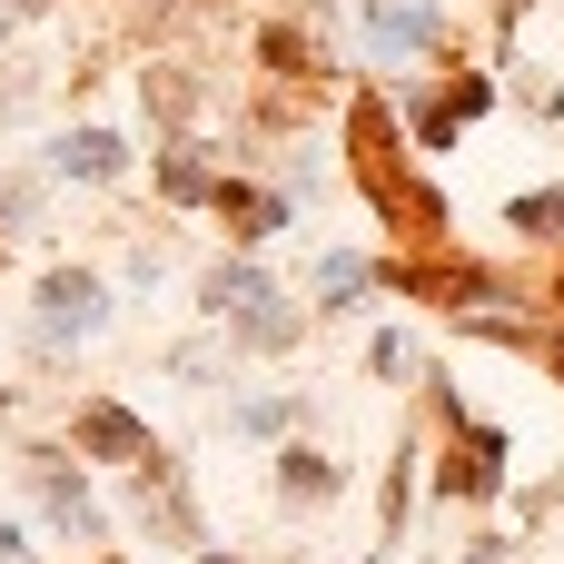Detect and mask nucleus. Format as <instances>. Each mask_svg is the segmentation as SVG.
<instances>
[{
	"label": "nucleus",
	"mask_w": 564,
	"mask_h": 564,
	"mask_svg": "<svg viewBox=\"0 0 564 564\" xmlns=\"http://www.w3.org/2000/svg\"><path fill=\"white\" fill-rule=\"evenodd\" d=\"M99 317H109V288L89 268H50L40 278V347H79V337H99Z\"/></svg>",
	"instance_id": "obj_1"
},
{
	"label": "nucleus",
	"mask_w": 564,
	"mask_h": 564,
	"mask_svg": "<svg viewBox=\"0 0 564 564\" xmlns=\"http://www.w3.org/2000/svg\"><path fill=\"white\" fill-rule=\"evenodd\" d=\"M198 297H208V317H218V327H248L258 307H278V278H268L258 258H228V268H208V288H198Z\"/></svg>",
	"instance_id": "obj_2"
},
{
	"label": "nucleus",
	"mask_w": 564,
	"mask_h": 564,
	"mask_svg": "<svg viewBox=\"0 0 564 564\" xmlns=\"http://www.w3.org/2000/svg\"><path fill=\"white\" fill-rule=\"evenodd\" d=\"M30 496H40V506H50V516H59V525L79 535V545H99V506H89V486H79V466H59V456H40V466H30Z\"/></svg>",
	"instance_id": "obj_3"
},
{
	"label": "nucleus",
	"mask_w": 564,
	"mask_h": 564,
	"mask_svg": "<svg viewBox=\"0 0 564 564\" xmlns=\"http://www.w3.org/2000/svg\"><path fill=\"white\" fill-rule=\"evenodd\" d=\"M367 50H387V59L436 50V10L426 0H367Z\"/></svg>",
	"instance_id": "obj_4"
},
{
	"label": "nucleus",
	"mask_w": 564,
	"mask_h": 564,
	"mask_svg": "<svg viewBox=\"0 0 564 564\" xmlns=\"http://www.w3.org/2000/svg\"><path fill=\"white\" fill-rule=\"evenodd\" d=\"M50 169L99 188V178H119V169H129V139H119V129H69V139L50 149Z\"/></svg>",
	"instance_id": "obj_5"
},
{
	"label": "nucleus",
	"mask_w": 564,
	"mask_h": 564,
	"mask_svg": "<svg viewBox=\"0 0 564 564\" xmlns=\"http://www.w3.org/2000/svg\"><path fill=\"white\" fill-rule=\"evenodd\" d=\"M218 218H228V238H278L288 228V188H238V178H218Z\"/></svg>",
	"instance_id": "obj_6"
},
{
	"label": "nucleus",
	"mask_w": 564,
	"mask_h": 564,
	"mask_svg": "<svg viewBox=\"0 0 564 564\" xmlns=\"http://www.w3.org/2000/svg\"><path fill=\"white\" fill-rule=\"evenodd\" d=\"M79 446H89V456H119V466H149V456H159L129 406H79Z\"/></svg>",
	"instance_id": "obj_7"
},
{
	"label": "nucleus",
	"mask_w": 564,
	"mask_h": 564,
	"mask_svg": "<svg viewBox=\"0 0 564 564\" xmlns=\"http://www.w3.org/2000/svg\"><path fill=\"white\" fill-rule=\"evenodd\" d=\"M496 456H506V436H496V426H466V436H456V466H446L436 486H446V496H496Z\"/></svg>",
	"instance_id": "obj_8"
},
{
	"label": "nucleus",
	"mask_w": 564,
	"mask_h": 564,
	"mask_svg": "<svg viewBox=\"0 0 564 564\" xmlns=\"http://www.w3.org/2000/svg\"><path fill=\"white\" fill-rule=\"evenodd\" d=\"M278 496H288V506H327V496H337V466H327L317 446H288V456H278Z\"/></svg>",
	"instance_id": "obj_9"
},
{
	"label": "nucleus",
	"mask_w": 564,
	"mask_h": 564,
	"mask_svg": "<svg viewBox=\"0 0 564 564\" xmlns=\"http://www.w3.org/2000/svg\"><path fill=\"white\" fill-rule=\"evenodd\" d=\"M297 327H307V317L278 297V307H258L248 327H228V347H258V357H278V347H297Z\"/></svg>",
	"instance_id": "obj_10"
},
{
	"label": "nucleus",
	"mask_w": 564,
	"mask_h": 564,
	"mask_svg": "<svg viewBox=\"0 0 564 564\" xmlns=\"http://www.w3.org/2000/svg\"><path fill=\"white\" fill-rule=\"evenodd\" d=\"M159 188H169L178 208H188V198H208V208H218V178H208V159H198V149H169V159H159Z\"/></svg>",
	"instance_id": "obj_11"
},
{
	"label": "nucleus",
	"mask_w": 564,
	"mask_h": 564,
	"mask_svg": "<svg viewBox=\"0 0 564 564\" xmlns=\"http://www.w3.org/2000/svg\"><path fill=\"white\" fill-rule=\"evenodd\" d=\"M357 288H367V258H327L317 268V307H347Z\"/></svg>",
	"instance_id": "obj_12"
},
{
	"label": "nucleus",
	"mask_w": 564,
	"mask_h": 564,
	"mask_svg": "<svg viewBox=\"0 0 564 564\" xmlns=\"http://www.w3.org/2000/svg\"><path fill=\"white\" fill-rule=\"evenodd\" d=\"M506 218H516L525 238H555V228H564V188H545V198H516Z\"/></svg>",
	"instance_id": "obj_13"
},
{
	"label": "nucleus",
	"mask_w": 564,
	"mask_h": 564,
	"mask_svg": "<svg viewBox=\"0 0 564 564\" xmlns=\"http://www.w3.org/2000/svg\"><path fill=\"white\" fill-rule=\"evenodd\" d=\"M288 416H297V397H248V406H238V426H248V436H278Z\"/></svg>",
	"instance_id": "obj_14"
},
{
	"label": "nucleus",
	"mask_w": 564,
	"mask_h": 564,
	"mask_svg": "<svg viewBox=\"0 0 564 564\" xmlns=\"http://www.w3.org/2000/svg\"><path fill=\"white\" fill-rule=\"evenodd\" d=\"M0 218L30 228V218H40V178H0Z\"/></svg>",
	"instance_id": "obj_15"
},
{
	"label": "nucleus",
	"mask_w": 564,
	"mask_h": 564,
	"mask_svg": "<svg viewBox=\"0 0 564 564\" xmlns=\"http://www.w3.org/2000/svg\"><path fill=\"white\" fill-rule=\"evenodd\" d=\"M367 367H377V377H406V337L377 327V337H367Z\"/></svg>",
	"instance_id": "obj_16"
},
{
	"label": "nucleus",
	"mask_w": 564,
	"mask_h": 564,
	"mask_svg": "<svg viewBox=\"0 0 564 564\" xmlns=\"http://www.w3.org/2000/svg\"><path fill=\"white\" fill-rule=\"evenodd\" d=\"M466 564H516V545H466Z\"/></svg>",
	"instance_id": "obj_17"
},
{
	"label": "nucleus",
	"mask_w": 564,
	"mask_h": 564,
	"mask_svg": "<svg viewBox=\"0 0 564 564\" xmlns=\"http://www.w3.org/2000/svg\"><path fill=\"white\" fill-rule=\"evenodd\" d=\"M0 564H30V545H20V535H10V525H0Z\"/></svg>",
	"instance_id": "obj_18"
},
{
	"label": "nucleus",
	"mask_w": 564,
	"mask_h": 564,
	"mask_svg": "<svg viewBox=\"0 0 564 564\" xmlns=\"http://www.w3.org/2000/svg\"><path fill=\"white\" fill-rule=\"evenodd\" d=\"M198 564H238V555H198Z\"/></svg>",
	"instance_id": "obj_19"
}]
</instances>
